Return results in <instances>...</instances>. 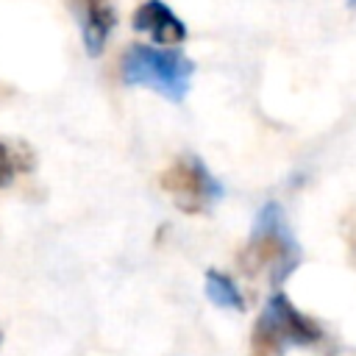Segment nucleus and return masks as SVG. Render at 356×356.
<instances>
[{
	"label": "nucleus",
	"instance_id": "f257e3e1",
	"mask_svg": "<svg viewBox=\"0 0 356 356\" xmlns=\"http://www.w3.org/2000/svg\"><path fill=\"white\" fill-rule=\"evenodd\" d=\"M239 264L248 275H270V284L278 289L281 281L300 264V245L286 222L284 209L275 200H267L250 228V239L239 256Z\"/></svg>",
	"mask_w": 356,
	"mask_h": 356
},
{
	"label": "nucleus",
	"instance_id": "f03ea898",
	"mask_svg": "<svg viewBox=\"0 0 356 356\" xmlns=\"http://www.w3.org/2000/svg\"><path fill=\"white\" fill-rule=\"evenodd\" d=\"M195 64L175 47L131 44L122 56V81L128 86H145L170 103H181L189 92Z\"/></svg>",
	"mask_w": 356,
	"mask_h": 356
},
{
	"label": "nucleus",
	"instance_id": "7ed1b4c3",
	"mask_svg": "<svg viewBox=\"0 0 356 356\" xmlns=\"http://www.w3.org/2000/svg\"><path fill=\"white\" fill-rule=\"evenodd\" d=\"M161 189L186 214H200V211L211 209L217 200H222V195H225L222 184L195 153L175 159L161 172Z\"/></svg>",
	"mask_w": 356,
	"mask_h": 356
},
{
	"label": "nucleus",
	"instance_id": "20e7f679",
	"mask_svg": "<svg viewBox=\"0 0 356 356\" xmlns=\"http://www.w3.org/2000/svg\"><path fill=\"white\" fill-rule=\"evenodd\" d=\"M261 317H264L289 345H303V348H309V345H317V342L323 339V328H320L309 314H303L300 309H295L292 300H289L281 289H275V292L270 295V300H267L264 309H261Z\"/></svg>",
	"mask_w": 356,
	"mask_h": 356
},
{
	"label": "nucleus",
	"instance_id": "39448f33",
	"mask_svg": "<svg viewBox=\"0 0 356 356\" xmlns=\"http://www.w3.org/2000/svg\"><path fill=\"white\" fill-rule=\"evenodd\" d=\"M83 39V50L95 58L106 50V42L117 25V8L111 0H64Z\"/></svg>",
	"mask_w": 356,
	"mask_h": 356
},
{
	"label": "nucleus",
	"instance_id": "423d86ee",
	"mask_svg": "<svg viewBox=\"0 0 356 356\" xmlns=\"http://www.w3.org/2000/svg\"><path fill=\"white\" fill-rule=\"evenodd\" d=\"M131 25H134L136 33H145L156 44H167V47L181 44L189 33L184 19L164 0H145L142 6H136L134 17H131Z\"/></svg>",
	"mask_w": 356,
	"mask_h": 356
},
{
	"label": "nucleus",
	"instance_id": "0eeeda50",
	"mask_svg": "<svg viewBox=\"0 0 356 356\" xmlns=\"http://www.w3.org/2000/svg\"><path fill=\"white\" fill-rule=\"evenodd\" d=\"M203 289H206V298L214 306L231 309V312H245V298H242L236 281L231 275H225L222 270H206Z\"/></svg>",
	"mask_w": 356,
	"mask_h": 356
},
{
	"label": "nucleus",
	"instance_id": "6e6552de",
	"mask_svg": "<svg viewBox=\"0 0 356 356\" xmlns=\"http://www.w3.org/2000/svg\"><path fill=\"white\" fill-rule=\"evenodd\" d=\"M289 348V342L259 314V320L253 323L250 331V356H284Z\"/></svg>",
	"mask_w": 356,
	"mask_h": 356
},
{
	"label": "nucleus",
	"instance_id": "1a4fd4ad",
	"mask_svg": "<svg viewBox=\"0 0 356 356\" xmlns=\"http://www.w3.org/2000/svg\"><path fill=\"white\" fill-rule=\"evenodd\" d=\"M25 170H31V153L19 150V145L8 139H0V189L11 186V181Z\"/></svg>",
	"mask_w": 356,
	"mask_h": 356
},
{
	"label": "nucleus",
	"instance_id": "9d476101",
	"mask_svg": "<svg viewBox=\"0 0 356 356\" xmlns=\"http://www.w3.org/2000/svg\"><path fill=\"white\" fill-rule=\"evenodd\" d=\"M348 3H350V6H356V0H348Z\"/></svg>",
	"mask_w": 356,
	"mask_h": 356
},
{
	"label": "nucleus",
	"instance_id": "9b49d317",
	"mask_svg": "<svg viewBox=\"0 0 356 356\" xmlns=\"http://www.w3.org/2000/svg\"><path fill=\"white\" fill-rule=\"evenodd\" d=\"M0 342H3V334H0Z\"/></svg>",
	"mask_w": 356,
	"mask_h": 356
}]
</instances>
